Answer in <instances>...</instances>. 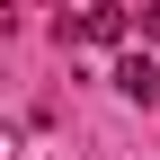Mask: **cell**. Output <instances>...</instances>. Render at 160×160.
Instances as JSON below:
<instances>
[{"mask_svg":"<svg viewBox=\"0 0 160 160\" xmlns=\"http://www.w3.org/2000/svg\"><path fill=\"white\" fill-rule=\"evenodd\" d=\"M133 18H142V36L160 45V0H142V9H133Z\"/></svg>","mask_w":160,"mask_h":160,"instance_id":"cell-3","label":"cell"},{"mask_svg":"<svg viewBox=\"0 0 160 160\" xmlns=\"http://www.w3.org/2000/svg\"><path fill=\"white\" fill-rule=\"evenodd\" d=\"M62 36H80V45H116V36H125V9H80Z\"/></svg>","mask_w":160,"mask_h":160,"instance_id":"cell-2","label":"cell"},{"mask_svg":"<svg viewBox=\"0 0 160 160\" xmlns=\"http://www.w3.org/2000/svg\"><path fill=\"white\" fill-rule=\"evenodd\" d=\"M116 89H125L133 107H160V62L151 53H125V62H116Z\"/></svg>","mask_w":160,"mask_h":160,"instance_id":"cell-1","label":"cell"}]
</instances>
